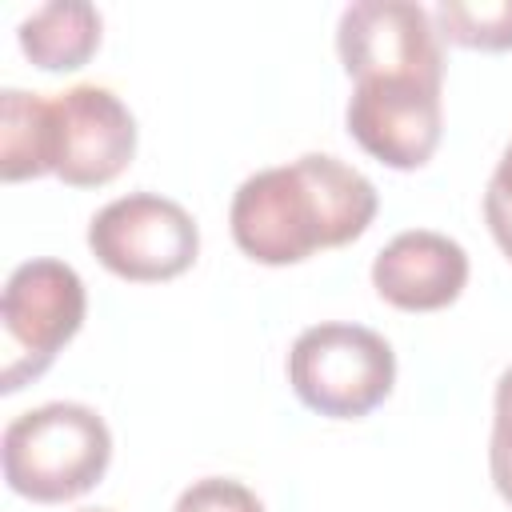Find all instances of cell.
Masks as SVG:
<instances>
[{"label":"cell","instance_id":"6da1fadb","mask_svg":"<svg viewBox=\"0 0 512 512\" xmlns=\"http://www.w3.org/2000/svg\"><path fill=\"white\" fill-rule=\"evenodd\" d=\"M380 196L364 172L304 152L292 164L248 176L228 208L236 248L256 264H300L320 248H344L368 232Z\"/></svg>","mask_w":512,"mask_h":512},{"label":"cell","instance_id":"7a4b0ae2","mask_svg":"<svg viewBox=\"0 0 512 512\" xmlns=\"http://www.w3.org/2000/svg\"><path fill=\"white\" fill-rule=\"evenodd\" d=\"M4 480L36 504H64L96 488L112 460L104 416L76 400H52L20 412L0 440Z\"/></svg>","mask_w":512,"mask_h":512},{"label":"cell","instance_id":"3957f363","mask_svg":"<svg viewBox=\"0 0 512 512\" xmlns=\"http://www.w3.org/2000/svg\"><path fill=\"white\" fill-rule=\"evenodd\" d=\"M288 384L304 408L328 420H360L388 400L396 352L364 324H312L292 340Z\"/></svg>","mask_w":512,"mask_h":512},{"label":"cell","instance_id":"277c9868","mask_svg":"<svg viewBox=\"0 0 512 512\" xmlns=\"http://www.w3.org/2000/svg\"><path fill=\"white\" fill-rule=\"evenodd\" d=\"M84 280L72 264L40 256L12 268L0 296V392H20L48 372L56 352L84 324Z\"/></svg>","mask_w":512,"mask_h":512},{"label":"cell","instance_id":"5b68a950","mask_svg":"<svg viewBox=\"0 0 512 512\" xmlns=\"http://www.w3.org/2000/svg\"><path fill=\"white\" fill-rule=\"evenodd\" d=\"M88 248L112 276L132 284H160L196 264L200 228L184 204L156 192H128L92 216Z\"/></svg>","mask_w":512,"mask_h":512},{"label":"cell","instance_id":"8992f818","mask_svg":"<svg viewBox=\"0 0 512 512\" xmlns=\"http://www.w3.org/2000/svg\"><path fill=\"white\" fill-rule=\"evenodd\" d=\"M336 52L352 84L424 80L444 84V52L432 12L412 0H356L340 12Z\"/></svg>","mask_w":512,"mask_h":512},{"label":"cell","instance_id":"52a82bcc","mask_svg":"<svg viewBox=\"0 0 512 512\" xmlns=\"http://www.w3.org/2000/svg\"><path fill=\"white\" fill-rule=\"evenodd\" d=\"M52 176L68 188H100L136 156V120L128 104L100 84H76L48 100Z\"/></svg>","mask_w":512,"mask_h":512},{"label":"cell","instance_id":"ba28073f","mask_svg":"<svg viewBox=\"0 0 512 512\" xmlns=\"http://www.w3.org/2000/svg\"><path fill=\"white\" fill-rule=\"evenodd\" d=\"M444 84L424 80H364L344 108L348 136L388 168H420L432 160L444 128Z\"/></svg>","mask_w":512,"mask_h":512},{"label":"cell","instance_id":"9c48e42d","mask_svg":"<svg viewBox=\"0 0 512 512\" xmlns=\"http://www.w3.org/2000/svg\"><path fill=\"white\" fill-rule=\"evenodd\" d=\"M468 284V252L432 228L392 236L372 260V288L400 312H440Z\"/></svg>","mask_w":512,"mask_h":512},{"label":"cell","instance_id":"30bf717a","mask_svg":"<svg viewBox=\"0 0 512 512\" xmlns=\"http://www.w3.org/2000/svg\"><path fill=\"white\" fill-rule=\"evenodd\" d=\"M24 56L44 72H76L100 48V12L88 0H52L32 8L16 32Z\"/></svg>","mask_w":512,"mask_h":512},{"label":"cell","instance_id":"8fae6325","mask_svg":"<svg viewBox=\"0 0 512 512\" xmlns=\"http://www.w3.org/2000/svg\"><path fill=\"white\" fill-rule=\"evenodd\" d=\"M52 172V116L36 92H0V176L8 184Z\"/></svg>","mask_w":512,"mask_h":512},{"label":"cell","instance_id":"7c38bea8","mask_svg":"<svg viewBox=\"0 0 512 512\" xmlns=\"http://www.w3.org/2000/svg\"><path fill=\"white\" fill-rule=\"evenodd\" d=\"M440 40L472 52H508L512 48V0H440L432 12Z\"/></svg>","mask_w":512,"mask_h":512},{"label":"cell","instance_id":"4fadbf2b","mask_svg":"<svg viewBox=\"0 0 512 512\" xmlns=\"http://www.w3.org/2000/svg\"><path fill=\"white\" fill-rule=\"evenodd\" d=\"M488 472L496 492L512 504V368L500 372L492 396V440H488Z\"/></svg>","mask_w":512,"mask_h":512},{"label":"cell","instance_id":"5bb4252c","mask_svg":"<svg viewBox=\"0 0 512 512\" xmlns=\"http://www.w3.org/2000/svg\"><path fill=\"white\" fill-rule=\"evenodd\" d=\"M172 512H264L260 496L228 476H204L196 484H188L180 492V500L172 504Z\"/></svg>","mask_w":512,"mask_h":512},{"label":"cell","instance_id":"9a60e30c","mask_svg":"<svg viewBox=\"0 0 512 512\" xmlns=\"http://www.w3.org/2000/svg\"><path fill=\"white\" fill-rule=\"evenodd\" d=\"M484 220H488V232L500 244V252L512 260V144L504 148V156H500V164H496V172L488 180Z\"/></svg>","mask_w":512,"mask_h":512},{"label":"cell","instance_id":"2e32d148","mask_svg":"<svg viewBox=\"0 0 512 512\" xmlns=\"http://www.w3.org/2000/svg\"><path fill=\"white\" fill-rule=\"evenodd\" d=\"M84 512H112V508H84Z\"/></svg>","mask_w":512,"mask_h":512}]
</instances>
